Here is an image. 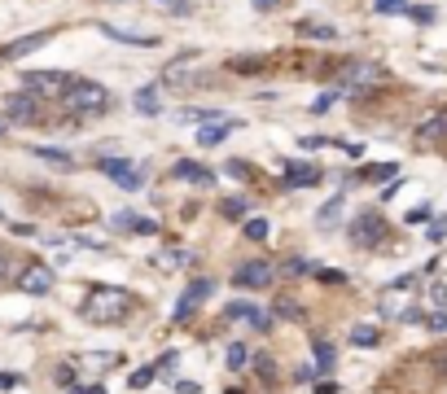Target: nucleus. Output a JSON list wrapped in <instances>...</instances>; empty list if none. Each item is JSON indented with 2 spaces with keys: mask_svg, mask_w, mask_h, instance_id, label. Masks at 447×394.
Segmentation results:
<instances>
[{
  "mask_svg": "<svg viewBox=\"0 0 447 394\" xmlns=\"http://www.w3.org/2000/svg\"><path fill=\"white\" fill-rule=\"evenodd\" d=\"M131 307H136V294H127L123 285H97L84 302V315L97 324H119L131 315Z\"/></svg>",
  "mask_w": 447,
  "mask_h": 394,
  "instance_id": "f257e3e1",
  "label": "nucleus"
},
{
  "mask_svg": "<svg viewBox=\"0 0 447 394\" xmlns=\"http://www.w3.org/2000/svg\"><path fill=\"white\" fill-rule=\"evenodd\" d=\"M62 105L70 114H101L105 105H110V92L101 84H92V79H70L66 92H62Z\"/></svg>",
  "mask_w": 447,
  "mask_h": 394,
  "instance_id": "f03ea898",
  "label": "nucleus"
},
{
  "mask_svg": "<svg viewBox=\"0 0 447 394\" xmlns=\"http://www.w3.org/2000/svg\"><path fill=\"white\" fill-rule=\"evenodd\" d=\"M210 294H215V280H210V276L189 280V289H184V294H180V302L171 307V324H189L193 315H198V307H202Z\"/></svg>",
  "mask_w": 447,
  "mask_h": 394,
  "instance_id": "7ed1b4c3",
  "label": "nucleus"
},
{
  "mask_svg": "<svg viewBox=\"0 0 447 394\" xmlns=\"http://www.w3.org/2000/svg\"><path fill=\"white\" fill-rule=\"evenodd\" d=\"M382 241H386V219L377 215V210H364V215L351 219V246L373 250V246H382Z\"/></svg>",
  "mask_w": 447,
  "mask_h": 394,
  "instance_id": "20e7f679",
  "label": "nucleus"
},
{
  "mask_svg": "<svg viewBox=\"0 0 447 394\" xmlns=\"http://www.w3.org/2000/svg\"><path fill=\"white\" fill-rule=\"evenodd\" d=\"M373 84H382V66H373V62H351L338 75V88H347V92H364Z\"/></svg>",
  "mask_w": 447,
  "mask_h": 394,
  "instance_id": "39448f33",
  "label": "nucleus"
},
{
  "mask_svg": "<svg viewBox=\"0 0 447 394\" xmlns=\"http://www.w3.org/2000/svg\"><path fill=\"white\" fill-rule=\"evenodd\" d=\"M272 276H276V268H272L268 258H250V263H242V268L232 272V285H242V289H268Z\"/></svg>",
  "mask_w": 447,
  "mask_h": 394,
  "instance_id": "423d86ee",
  "label": "nucleus"
},
{
  "mask_svg": "<svg viewBox=\"0 0 447 394\" xmlns=\"http://www.w3.org/2000/svg\"><path fill=\"white\" fill-rule=\"evenodd\" d=\"M22 84H26V92H31V97H44V92H53V88H62V92H66L70 75H58V70H26V75H22Z\"/></svg>",
  "mask_w": 447,
  "mask_h": 394,
  "instance_id": "0eeeda50",
  "label": "nucleus"
},
{
  "mask_svg": "<svg viewBox=\"0 0 447 394\" xmlns=\"http://www.w3.org/2000/svg\"><path fill=\"white\" fill-rule=\"evenodd\" d=\"M9 123H44V110H40V97H31V92H22V97H14L9 101Z\"/></svg>",
  "mask_w": 447,
  "mask_h": 394,
  "instance_id": "6e6552de",
  "label": "nucleus"
},
{
  "mask_svg": "<svg viewBox=\"0 0 447 394\" xmlns=\"http://www.w3.org/2000/svg\"><path fill=\"white\" fill-rule=\"evenodd\" d=\"M18 289H22V294H48V289H53V268H44V263H31V268H26L22 276H18Z\"/></svg>",
  "mask_w": 447,
  "mask_h": 394,
  "instance_id": "1a4fd4ad",
  "label": "nucleus"
},
{
  "mask_svg": "<svg viewBox=\"0 0 447 394\" xmlns=\"http://www.w3.org/2000/svg\"><path fill=\"white\" fill-rule=\"evenodd\" d=\"M110 228L114 232H141V236H154L158 232V224L149 215H131V210H119V215L110 219Z\"/></svg>",
  "mask_w": 447,
  "mask_h": 394,
  "instance_id": "9d476101",
  "label": "nucleus"
},
{
  "mask_svg": "<svg viewBox=\"0 0 447 394\" xmlns=\"http://www.w3.org/2000/svg\"><path fill=\"white\" fill-rule=\"evenodd\" d=\"M311 184H321V167L285 163V184H281V189H311Z\"/></svg>",
  "mask_w": 447,
  "mask_h": 394,
  "instance_id": "9b49d317",
  "label": "nucleus"
},
{
  "mask_svg": "<svg viewBox=\"0 0 447 394\" xmlns=\"http://www.w3.org/2000/svg\"><path fill=\"white\" fill-rule=\"evenodd\" d=\"M224 315H228V320H246L254 333H268V315L254 311L250 302H228V307H224Z\"/></svg>",
  "mask_w": 447,
  "mask_h": 394,
  "instance_id": "f8f14e48",
  "label": "nucleus"
},
{
  "mask_svg": "<svg viewBox=\"0 0 447 394\" xmlns=\"http://www.w3.org/2000/svg\"><path fill=\"white\" fill-rule=\"evenodd\" d=\"M171 180H189V184H210V189H215V171H206V167H198V163H176V167H171Z\"/></svg>",
  "mask_w": 447,
  "mask_h": 394,
  "instance_id": "ddd939ff",
  "label": "nucleus"
},
{
  "mask_svg": "<svg viewBox=\"0 0 447 394\" xmlns=\"http://www.w3.org/2000/svg\"><path fill=\"white\" fill-rule=\"evenodd\" d=\"M48 44V31H36V35H22V40H14L9 48H0V58H26V53H31V48H44Z\"/></svg>",
  "mask_w": 447,
  "mask_h": 394,
  "instance_id": "4468645a",
  "label": "nucleus"
},
{
  "mask_svg": "<svg viewBox=\"0 0 447 394\" xmlns=\"http://www.w3.org/2000/svg\"><path fill=\"white\" fill-rule=\"evenodd\" d=\"M237 127V119H224V123H206V127H198V145L202 149H210V145H220L228 131Z\"/></svg>",
  "mask_w": 447,
  "mask_h": 394,
  "instance_id": "2eb2a0df",
  "label": "nucleus"
},
{
  "mask_svg": "<svg viewBox=\"0 0 447 394\" xmlns=\"http://www.w3.org/2000/svg\"><path fill=\"white\" fill-rule=\"evenodd\" d=\"M443 136H447V110L434 114L430 123H421V127H416V145H434V141H443Z\"/></svg>",
  "mask_w": 447,
  "mask_h": 394,
  "instance_id": "dca6fc26",
  "label": "nucleus"
},
{
  "mask_svg": "<svg viewBox=\"0 0 447 394\" xmlns=\"http://www.w3.org/2000/svg\"><path fill=\"white\" fill-rule=\"evenodd\" d=\"M31 153L40 158V163H48V167H62V171H70V167H75V158H70L66 149H53V145H36Z\"/></svg>",
  "mask_w": 447,
  "mask_h": 394,
  "instance_id": "f3484780",
  "label": "nucleus"
},
{
  "mask_svg": "<svg viewBox=\"0 0 447 394\" xmlns=\"http://www.w3.org/2000/svg\"><path fill=\"white\" fill-rule=\"evenodd\" d=\"M101 31H105V35H110V40H123V44H141V48L158 44V35H141V31H123V26H110V22H101Z\"/></svg>",
  "mask_w": 447,
  "mask_h": 394,
  "instance_id": "a211bd4d",
  "label": "nucleus"
},
{
  "mask_svg": "<svg viewBox=\"0 0 447 394\" xmlns=\"http://www.w3.org/2000/svg\"><path fill=\"white\" fill-rule=\"evenodd\" d=\"M97 171H105L110 180H123V175H131L136 167H131V158H97Z\"/></svg>",
  "mask_w": 447,
  "mask_h": 394,
  "instance_id": "6ab92c4d",
  "label": "nucleus"
},
{
  "mask_svg": "<svg viewBox=\"0 0 447 394\" xmlns=\"http://www.w3.org/2000/svg\"><path fill=\"white\" fill-rule=\"evenodd\" d=\"M342 202H347L342 193H338V197H329L321 210H316V224H321V228H333V224H338V215H342Z\"/></svg>",
  "mask_w": 447,
  "mask_h": 394,
  "instance_id": "aec40b11",
  "label": "nucleus"
},
{
  "mask_svg": "<svg viewBox=\"0 0 447 394\" xmlns=\"http://www.w3.org/2000/svg\"><path fill=\"white\" fill-rule=\"evenodd\" d=\"M176 119H180V123H193V127H206V123H220V119H228V114H220V110H180Z\"/></svg>",
  "mask_w": 447,
  "mask_h": 394,
  "instance_id": "412c9836",
  "label": "nucleus"
},
{
  "mask_svg": "<svg viewBox=\"0 0 447 394\" xmlns=\"http://www.w3.org/2000/svg\"><path fill=\"white\" fill-rule=\"evenodd\" d=\"M220 215H228V219H246V215H250V197H224V202H220Z\"/></svg>",
  "mask_w": 447,
  "mask_h": 394,
  "instance_id": "4be33fe9",
  "label": "nucleus"
},
{
  "mask_svg": "<svg viewBox=\"0 0 447 394\" xmlns=\"http://www.w3.org/2000/svg\"><path fill=\"white\" fill-rule=\"evenodd\" d=\"M351 341H355V346H377V341H382V329H377V324H355V329H351Z\"/></svg>",
  "mask_w": 447,
  "mask_h": 394,
  "instance_id": "5701e85b",
  "label": "nucleus"
},
{
  "mask_svg": "<svg viewBox=\"0 0 447 394\" xmlns=\"http://www.w3.org/2000/svg\"><path fill=\"white\" fill-rule=\"evenodd\" d=\"M136 110H141L145 119L158 114V88H141V92H136Z\"/></svg>",
  "mask_w": 447,
  "mask_h": 394,
  "instance_id": "b1692460",
  "label": "nucleus"
},
{
  "mask_svg": "<svg viewBox=\"0 0 447 394\" xmlns=\"http://www.w3.org/2000/svg\"><path fill=\"white\" fill-rule=\"evenodd\" d=\"M154 377H158V368L149 363V368H136V373H131V377H127V385H131V390H145V385H149Z\"/></svg>",
  "mask_w": 447,
  "mask_h": 394,
  "instance_id": "393cba45",
  "label": "nucleus"
},
{
  "mask_svg": "<svg viewBox=\"0 0 447 394\" xmlns=\"http://www.w3.org/2000/svg\"><path fill=\"white\" fill-rule=\"evenodd\" d=\"M316 359H321V363H316V373H329V368H333V346H329V341H316Z\"/></svg>",
  "mask_w": 447,
  "mask_h": 394,
  "instance_id": "a878e982",
  "label": "nucleus"
},
{
  "mask_svg": "<svg viewBox=\"0 0 447 394\" xmlns=\"http://www.w3.org/2000/svg\"><path fill=\"white\" fill-rule=\"evenodd\" d=\"M246 346H242V341H232V346H228V368H232V373H242V368H246Z\"/></svg>",
  "mask_w": 447,
  "mask_h": 394,
  "instance_id": "bb28decb",
  "label": "nucleus"
},
{
  "mask_svg": "<svg viewBox=\"0 0 447 394\" xmlns=\"http://www.w3.org/2000/svg\"><path fill=\"white\" fill-rule=\"evenodd\" d=\"M408 18H412V22H421V26H430V22H434L438 13H434L430 5H408Z\"/></svg>",
  "mask_w": 447,
  "mask_h": 394,
  "instance_id": "cd10ccee",
  "label": "nucleus"
},
{
  "mask_svg": "<svg viewBox=\"0 0 447 394\" xmlns=\"http://www.w3.org/2000/svg\"><path fill=\"white\" fill-rule=\"evenodd\" d=\"M228 66H232L237 75H254V70H263V62H259V58H232Z\"/></svg>",
  "mask_w": 447,
  "mask_h": 394,
  "instance_id": "c85d7f7f",
  "label": "nucleus"
},
{
  "mask_svg": "<svg viewBox=\"0 0 447 394\" xmlns=\"http://www.w3.org/2000/svg\"><path fill=\"white\" fill-rule=\"evenodd\" d=\"M276 315H285V320H303V307L289 302V298H276Z\"/></svg>",
  "mask_w": 447,
  "mask_h": 394,
  "instance_id": "c756f323",
  "label": "nucleus"
},
{
  "mask_svg": "<svg viewBox=\"0 0 447 394\" xmlns=\"http://www.w3.org/2000/svg\"><path fill=\"white\" fill-rule=\"evenodd\" d=\"M298 35H316V40H333V26H316V22H303Z\"/></svg>",
  "mask_w": 447,
  "mask_h": 394,
  "instance_id": "7c9ffc66",
  "label": "nucleus"
},
{
  "mask_svg": "<svg viewBox=\"0 0 447 394\" xmlns=\"http://www.w3.org/2000/svg\"><path fill=\"white\" fill-rule=\"evenodd\" d=\"M377 13H408V0H373Z\"/></svg>",
  "mask_w": 447,
  "mask_h": 394,
  "instance_id": "2f4dec72",
  "label": "nucleus"
},
{
  "mask_svg": "<svg viewBox=\"0 0 447 394\" xmlns=\"http://www.w3.org/2000/svg\"><path fill=\"white\" fill-rule=\"evenodd\" d=\"M246 236L250 241H263V236H268V219H246Z\"/></svg>",
  "mask_w": 447,
  "mask_h": 394,
  "instance_id": "473e14b6",
  "label": "nucleus"
},
{
  "mask_svg": "<svg viewBox=\"0 0 447 394\" xmlns=\"http://www.w3.org/2000/svg\"><path fill=\"white\" fill-rule=\"evenodd\" d=\"M254 373H259L263 381H272V377H276V368H272V359H268V355H254Z\"/></svg>",
  "mask_w": 447,
  "mask_h": 394,
  "instance_id": "72a5a7b5",
  "label": "nucleus"
},
{
  "mask_svg": "<svg viewBox=\"0 0 447 394\" xmlns=\"http://www.w3.org/2000/svg\"><path fill=\"white\" fill-rule=\"evenodd\" d=\"M316 280H321V285H342L347 276H342V272H333V268H316Z\"/></svg>",
  "mask_w": 447,
  "mask_h": 394,
  "instance_id": "f704fd0d",
  "label": "nucleus"
},
{
  "mask_svg": "<svg viewBox=\"0 0 447 394\" xmlns=\"http://www.w3.org/2000/svg\"><path fill=\"white\" fill-rule=\"evenodd\" d=\"M426 324H430V333H447V311H434V315H426Z\"/></svg>",
  "mask_w": 447,
  "mask_h": 394,
  "instance_id": "c9c22d12",
  "label": "nucleus"
},
{
  "mask_svg": "<svg viewBox=\"0 0 447 394\" xmlns=\"http://www.w3.org/2000/svg\"><path fill=\"white\" fill-rule=\"evenodd\" d=\"M386 175H394V163H386V167H364V180H386Z\"/></svg>",
  "mask_w": 447,
  "mask_h": 394,
  "instance_id": "e433bc0d",
  "label": "nucleus"
},
{
  "mask_svg": "<svg viewBox=\"0 0 447 394\" xmlns=\"http://www.w3.org/2000/svg\"><path fill=\"white\" fill-rule=\"evenodd\" d=\"M333 97H338V92H325V97H316V101H311V114H325L329 105H333Z\"/></svg>",
  "mask_w": 447,
  "mask_h": 394,
  "instance_id": "4c0bfd02",
  "label": "nucleus"
},
{
  "mask_svg": "<svg viewBox=\"0 0 447 394\" xmlns=\"http://www.w3.org/2000/svg\"><path fill=\"white\" fill-rule=\"evenodd\" d=\"M176 363H180V355H176V351H167L163 359H158V363H154V368H158V373H171V368H176Z\"/></svg>",
  "mask_w": 447,
  "mask_h": 394,
  "instance_id": "58836bf2",
  "label": "nucleus"
},
{
  "mask_svg": "<svg viewBox=\"0 0 447 394\" xmlns=\"http://www.w3.org/2000/svg\"><path fill=\"white\" fill-rule=\"evenodd\" d=\"M430 363H434V373H438V377H447V351H434Z\"/></svg>",
  "mask_w": 447,
  "mask_h": 394,
  "instance_id": "ea45409f",
  "label": "nucleus"
},
{
  "mask_svg": "<svg viewBox=\"0 0 447 394\" xmlns=\"http://www.w3.org/2000/svg\"><path fill=\"white\" fill-rule=\"evenodd\" d=\"M430 219V206H416V210H408V224H426Z\"/></svg>",
  "mask_w": 447,
  "mask_h": 394,
  "instance_id": "a19ab883",
  "label": "nucleus"
},
{
  "mask_svg": "<svg viewBox=\"0 0 447 394\" xmlns=\"http://www.w3.org/2000/svg\"><path fill=\"white\" fill-rule=\"evenodd\" d=\"M158 5H163V9H171V13H180V18L189 13V5H184V0H158Z\"/></svg>",
  "mask_w": 447,
  "mask_h": 394,
  "instance_id": "79ce46f5",
  "label": "nucleus"
},
{
  "mask_svg": "<svg viewBox=\"0 0 447 394\" xmlns=\"http://www.w3.org/2000/svg\"><path fill=\"white\" fill-rule=\"evenodd\" d=\"M430 298H434L438 307H447V285H434V289H430Z\"/></svg>",
  "mask_w": 447,
  "mask_h": 394,
  "instance_id": "37998d69",
  "label": "nucleus"
},
{
  "mask_svg": "<svg viewBox=\"0 0 447 394\" xmlns=\"http://www.w3.org/2000/svg\"><path fill=\"white\" fill-rule=\"evenodd\" d=\"M176 394H202L198 381H176Z\"/></svg>",
  "mask_w": 447,
  "mask_h": 394,
  "instance_id": "c03bdc74",
  "label": "nucleus"
},
{
  "mask_svg": "<svg viewBox=\"0 0 447 394\" xmlns=\"http://www.w3.org/2000/svg\"><path fill=\"white\" fill-rule=\"evenodd\" d=\"M58 381L62 385H75V368H58Z\"/></svg>",
  "mask_w": 447,
  "mask_h": 394,
  "instance_id": "a18cd8bd",
  "label": "nucleus"
},
{
  "mask_svg": "<svg viewBox=\"0 0 447 394\" xmlns=\"http://www.w3.org/2000/svg\"><path fill=\"white\" fill-rule=\"evenodd\" d=\"M14 385H18V377H14V373H0V390H14Z\"/></svg>",
  "mask_w": 447,
  "mask_h": 394,
  "instance_id": "49530a36",
  "label": "nucleus"
},
{
  "mask_svg": "<svg viewBox=\"0 0 447 394\" xmlns=\"http://www.w3.org/2000/svg\"><path fill=\"white\" fill-rule=\"evenodd\" d=\"M250 5H254V9H276L281 0H250Z\"/></svg>",
  "mask_w": 447,
  "mask_h": 394,
  "instance_id": "de8ad7c7",
  "label": "nucleus"
},
{
  "mask_svg": "<svg viewBox=\"0 0 447 394\" xmlns=\"http://www.w3.org/2000/svg\"><path fill=\"white\" fill-rule=\"evenodd\" d=\"M316 394H338V385L333 381H321V385H316Z\"/></svg>",
  "mask_w": 447,
  "mask_h": 394,
  "instance_id": "09e8293b",
  "label": "nucleus"
},
{
  "mask_svg": "<svg viewBox=\"0 0 447 394\" xmlns=\"http://www.w3.org/2000/svg\"><path fill=\"white\" fill-rule=\"evenodd\" d=\"M5 272H9V258H5V254H0V280H5Z\"/></svg>",
  "mask_w": 447,
  "mask_h": 394,
  "instance_id": "8fccbe9b",
  "label": "nucleus"
},
{
  "mask_svg": "<svg viewBox=\"0 0 447 394\" xmlns=\"http://www.w3.org/2000/svg\"><path fill=\"white\" fill-rule=\"evenodd\" d=\"M75 394H105L101 385H88V390H75Z\"/></svg>",
  "mask_w": 447,
  "mask_h": 394,
  "instance_id": "3c124183",
  "label": "nucleus"
},
{
  "mask_svg": "<svg viewBox=\"0 0 447 394\" xmlns=\"http://www.w3.org/2000/svg\"><path fill=\"white\" fill-rule=\"evenodd\" d=\"M5 131H9V119H0V136H5Z\"/></svg>",
  "mask_w": 447,
  "mask_h": 394,
  "instance_id": "603ef678",
  "label": "nucleus"
}]
</instances>
